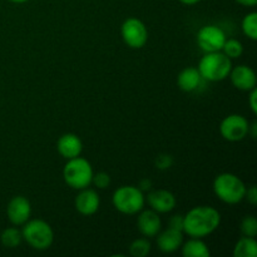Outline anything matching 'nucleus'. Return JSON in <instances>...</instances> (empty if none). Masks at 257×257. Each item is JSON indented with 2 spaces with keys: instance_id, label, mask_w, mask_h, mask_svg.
<instances>
[{
  "instance_id": "24",
  "label": "nucleus",
  "mask_w": 257,
  "mask_h": 257,
  "mask_svg": "<svg viewBox=\"0 0 257 257\" xmlns=\"http://www.w3.org/2000/svg\"><path fill=\"white\" fill-rule=\"evenodd\" d=\"M241 233L247 237H256L257 235V220L255 216H246L241 221Z\"/></svg>"
},
{
  "instance_id": "27",
  "label": "nucleus",
  "mask_w": 257,
  "mask_h": 257,
  "mask_svg": "<svg viewBox=\"0 0 257 257\" xmlns=\"http://www.w3.org/2000/svg\"><path fill=\"white\" fill-rule=\"evenodd\" d=\"M245 198L251 203V205H257V187L256 186H251L250 188H246Z\"/></svg>"
},
{
  "instance_id": "28",
  "label": "nucleus",
  "mask_w": 257,
  "mask_h": 257,
  "mask_svg": "<svg viewBox=\"0 0 257 257\" xmlns=\"http://www.w3.org/2000/svg\"><path fill=\"white\" fill-rule=\"evenodd\" d=\"M170 227L176 228V230H180L183 232V216L181 215L172 216L170 220Z\"/></svg>"
},
{
  "instance_id": "17",
  "label": "nucleus",
  "mask_w": 257,
  "mask_h": 257,
  "mask_svg": "<svg viewBox=\"0 0 257 257\" xmlns=\"http://www.w3.org/2000/svg\"><path fill=\"white\" fill-rule=\"evenodd\" d=\"M201 82H202V77L197 68L193 67L185 68L177 77V84L180 89L187 93L197 89L201 85Z\"/></svg>"
},
{
  "instance_id": "12",
  "label": "nucleus",
  "mask_w": 257,
  "mask_h": 257,
  "mask_svg": "<svg viewBox=\"0 0 257 257\" xmlns=\"http://www.w3.org/2000/svg\"><path fill=\"white\" fill-rule=\"evenodd\" d=\"M80 192L78 193L75 197L74 206L75 210L83 216H92L99 210L100 198L97 191L92 190V188H83L79 190Z\"/></svg>"
},
{
  "instance_id": "34",
  "label": "nucleus",
  "mask_w": 257,
  "mask_h": 257,
  "mask_svg": "<svg viewBox=\"0 0 257 257\" xmlns=\"http://www.w3.org/2000/svg\"><path fill=\"white\" fill-rule=\"evenodd\" d=\"M10 3H14V4H23V3H27L29 0H9Z\"/></svg>"
},
{
  "instance_id": "13",
  "label": "nucleus",
  "mask_w": 257,
  "mask_h": 257,
  "mask_svg": "<svg viewBox=\"0 0 257 257\" xmlns=\"http://www.w3.org/2000/svg\"><path fill=\"white\" fill-rule=\"evenodd\" d=\"M147 202L150 207L157 213H167L175 210L177 200L171 191L156 190L148 193Z\"/></svg>"
},
{
  "instance_id": "26",
  "label": "nucleus",
  "mask_w": 257,
  "mask_h": 257,
  "mask_svg": "<svg viewBox=\"0 0 257 257\" xmlns=\"http://www.w3.org/2000/svg\"><path fill=\"white\" fill-rule=\"evenodd\" d=\"M173 165V158L170 155H160L156 158V167L161 171L168 170Z\"/></svg>"
},
{
  "instance_id": "16",
  "label": "nucleus",
  "mask_w": 257,
  "mask_h": 257,
  "mask_svg": "<svg viewBox=\"0 0 257 257\" xmlns=\"http://www.w3.org/2000/svg\"><path fill=\"white\" fill-rule=\"evenodd\" d=\"M57 150L63 158L72 160L80 156L83 151V143L74 133H65L58 140Z\"/></svg>"
},
{
  "instance_id": "33",
  "label": "nucleus",
  "mask_w": 257,
  "mask_h": 257,
  "mask_svg": "<svg viewBox=\"0 0 257 257\" xmlns=\"http://www.w3.org/2000/svg\"><path fill=\"white\" fill-rule=\"evenodd\" d=\"M180 2L185 5H195L197 3H200L201 0H180Z\"/></svg>"
},
{
  "instance_id": "20",
  "label": "nucleus",
  "mask_w": 257,
  "mask_h": 257,
  "mask_svg": "<svg viewBox=\"0 0 257 257\" xmlns=\"http://www.w3.org/2000/svg\"><path fill=\"white\" fill-rule=\"evenodd\" d=\"M0 241L3 246L8 248H15L22 243L23 236L22 231L18 230L17 227H8L0 235Z\"/></svg>"
},
{
  "instance_id": "6",
  "label": "nucleus",
  "mask_w": 257,
  "mask_h": 257,
  "mask_svg": "<svg viewBox=\"0 0 257 257\" xmlns=\"http://www.w3.org/2000/svg\"><path fill=\"white\" fill-rule=\"evenodd\" d=\"M93 167L85 158L78 157L68 160L63 168V178L69 187L74 190H83L89 187L93 178Z\"/></svg>"
},
{
  "instance_id": "32",
  "label": "nucleus",
  "mask_w": 257,
  "mask_h": 257,
  "mask_svg": "<svg viewBox=\"0 0 257 257\" xmlns=\"http://www.w3.org/2000/svg\"><path fill=\"white\" fill-rule=\"evenodd\" d=\"M151 186H152V182H151L150 180H143L142 182H141L140 185V188L142 191H146V190H150Z\"/></svg>"
},
{
  "instance_id": "1",
  "label": "nucleus",
  "mask_w": 257,
  "mask_h": 257,
  "mask_svg": "<svg viewBox=\"0 0 257 257\" xmlns=\"http://www.w3.org/2000/svg\"><path fill=\"white\" fill-rule=\"evenodd\" d=\"M221 215L212 206H197L183 216V233L190 237L202 238L218 228Z\"/></svg>"
},
{
  "instance_id": "19",
  "label": "nucleus",
  "mask_w": 257,
  "mask_h": 257,
  "mask_svg": "<svg viewBox=\"0 0 257 257\" xmlns=\"http://www.w3.org/2000/svg\"><path fill=\"white\" fill-rule=\"evenodd\" d=\"M235 257H256L257 256V242L255 237L243 236L236 242L233 247Z\"/></svg>"
},
{
  "instance_id": "4",
  "label": "nucleus",
  "mask_w": 257,
  "mask_h": 257,
  "mask_svg": "<svg viewBox=\"0 0 257 257\" xmlns=\"http://www.w3.org/2000/svg\"><path fill=\"white\" fill-rule=\"evenodd\" d=\"M22 236L30 247L38 251L48 250L54 242V231L52 226L40 218L28 220L23 225Z\"/></svg>"
},
{
  "instance_id": "7",
  "label": "nucleus",
  "mask_w": 257,
  "mask_h": 257,
  "mask_svg": "<svg viewBox=\"0 0 257 257\" xmlns=\"http://www.w3.org/2000/svg\"><path fill=\"white\" fill-rule=\"evenodd\" d=\"M122 39L132 49H141L148 40V30L145 23L137 18H128L120 28Z\"/></svg>"
},
{
  "instance_id": "23",
  "label": "nucleus",
  "mask_w": 257,
  "mask_h": 257,
  "mask_svg": "<svg viewBox=\"0 0 257 257\" xmlns=\"http://www.w3.org/2000/svg\"><path fill=\"white\" fill-rule=\"evenodd\" d=\"M151 252V243L147 238L141 237L133 241L130 246V253L133 257H146Z\"/></svg>"
},
{
  "instance_id": "25",
  "label": "nucleus",
  "mask_w": 257,
  "mask_h": 257,
  "mask_svg": "<svg viewBox=\"0 0 257 257\" xmlns=\"http://www.w3.org/2000/svg\"><path fill=\"white\" fill-rule=\"evenodd\" d=\"M92 183H94V186L100 190H104V188L109 187L110 185V176L107 172H98L93 173Z\"/></svg>"
},
{
  "instance_id": "29",
  "label": "nucleus",
  "mask_w": 257,
  "mask_h": 257,
  "mask_svg": "<svg viewBox=\"0 0 257 257\" xmlns=\"http://www.w3.org/2000/svg\"><path fill=\"white\" fill-rule=\"evenodd\" d=\"M248 104H250L251 110H252L253 114L257 113V89L253 88V89L250 90V94H248Z\"/></svg>"
},
{
  "instance_id": "18",
  "label": "nucleus",
  "mask_w": 257,
  "mask_h": 257,
  "mask_svg": "<svg viewBox=\"0 0 257 257\" xmlns=\"http://www.w3.org/2000/svg\"><path fill=\"white\" fill-rule=\"evenodd\" d=\"M181 251L185 257H210L211 251L201 238L191 237L181 246Z\"/></svg>"
},
{
  "instance_id": "3",
  "label": "nucleus",
  "mask_w": 257,
  "mask_h": 257,
  "mask_svg": "<svg viewBox=\"0 0 257 257\" xmlns=\"http://www.w3.org/2000/svg\"><path fill=\"white\" fill-rule=\"evenodd\" d=\"M246 188L243 181L233 173H221L213 181V192L227 205L240 203L245 198Z\"/></svg>"
},
{
  "instance_id": "9",
  "label": "nucleus",
  "mask_w": 257,
  "mask_h": 257,
  "mask_svg": "<svg viewBox=\"0 0 257 257\" xmlns=\"http://www.w3.org/2000/svg\"><path fill=\"white\" fill-rule=\"evenodd\" d=\"M250 123L243 115L230 114L222 119L220 133L228 142H240L248 135Z\"/></svg>"
},
{
  "instance_id": "21",
  "label": "nucleus",
  "mask_w": 257,
  "mask_h": 257,
  "mask_svg": "<svg viewBox=\"0 0 257 257\" xmlns=\"http://www.w3.org/2000/svg\"><path fill=\"white\" fill-rule=\"evenodd\" d=\"M241 28H242L243 34L251 40L257 39V13L251 12L242 19L241 23Z\"/></svg>"
},
{
  "instance_id": "2",
  "label": "nucleus",
  "mask_w": 257,
  "mask_h": 257,
  "mask_svg": "<svg viewBox=\"0 0 257 257\" xmlns=\"http://www.w3.org/2000/svg\"><path fill=\"white\" fill-rule=\"evenodd\" d=\"M202 79L208 82H221L226 79L232 69V62L222 52L205 53L197 67Z\"/></svg>"
},
{
  "instance_id": "8",
  "label": "nucleus",
  "mask_w": 257,
  "mask_h": 257,
  "mask_svg": "<svg viewBox=\"0 0 257 257\" xmlns=\"http://www.w3.org/2000/svg\"><path fill=\"white\" fill-rule=\"evenodd\" d=\"M226 39L227 37H226L225 32L220 27L212 24L201 28L196 37L198 47L205 53L221 52Z\"/></svg>"
},
{
  "instance_id": "15",
  "label": "nucleus",
  "mask_w": 257,
  "mask_h": 257,
  "mask_svg": "<svg viewBox=\"0 0 257 257\" xmlns=\"http://www.w3.org/2000/svg\"><path fill=\"white\" fill-rule=\"evenodd\" d=\"M183 243V232L176 228L168 227L167 230L158 232L157 246L162 252L172 253L181 248Z\"/></svg>"
},
{
  "instance_id": "14",
  "label": "nucleus",
  "mask_w": 257,
  "mask_h": 257,
  "mask_svg": "<svg viewBox=\"0 0 257 257\" xmlns=\"http://www.w3.org/2000/svg\"><path fill=\"white\" fill-rule=\"evenodd\" d=\"M137 227L145 237H155L162 228V221L156 211L142 210L137 218Z\"/></svg>"
},
{
  "instance_id": "11",
  "label": "nucleus",
  "mask_w": 257,
  "mask_h": 257,
  "mask_svg": "<svg viewBox=\"0 0 257 257\" xmlns=\"http://www.w3.org/2000/svg\"><path fill=\"white\" fill-rule=\"evenodd\" d=\"M231 83L233 87L237 89L243 90V92H250L251 89L256 88L257 77L255 70L248 65H237V67L232 68L228 74Z\"/></svg>"
},
{
  "instance_id": "10",
  "label": "nucleus",
  "mask_w": 257,
  "mask_h": 257,
  "mask_svg": "<svg viewBox=\"0 0 257 257\" xmlns=\"http://www.w3.org/2000/svg\"><path fill=\"white\" fill-rule=\"evenodd\" d=\"M32 215V205L24 196H15L9 201L7 207V216L14 226H23Z\"/></svg>"
},
{
  "instance_id": "30",
  "label": "nucleus",
  "mask_w": 257,
  "mask_h": 257,
  "mask_svg": "<svg viewBox=\"0 0 257 257\" xmlns=\"http://www.w3.org/2000/svg\"><path fill=\"white\" fill-rule=\"evenodd\" d=\"M235 2L242 7H255L257 4V0H235Z\"/></svg>"
},
{
  "instance_id": "31",
  "label": "nucleus",
  "mask_w": 257,
  "mask_h": 257,
  "mask_svg": "<svg viewBox=\"0 0 257 257\" xmlns=\"http://www.w3.org/2000/svg\"><path fill=\"white\" fill-rule=\"evenodd\" d=\"M248 135H251V137L252 138H256L257 136V123L253 122L252 124H250V127H248Z\"/></svg>"
},
{
  "instance_id": "5",
  "label": "nucleus",
  "mask_w": 257,
  "mask_h": 257,
  "mask_svg": "<svg viewBox=\"0 0 257 257\" xmlns=\"http://www.w3.org/2000/svg\"><path fill=\"white\" fill-rule=\"evenodd\" d=\"M113 206L124 215H136L145 208L146 197L137 186H120L112 196Z\"/></svg>"
},
{
  "instance_id": "22",
  "label": "nucleus",
  "mask_w": 257,
  "mask_h": 257,
  "mask_svg": "<svg viewBox=\"0 0 257 257\" xmlns=\"http://www.w3.org/2000/svg\"><path fill=\"white\" fill-rule=\"evenodd\" d=\"M221 52L225 55H227L230 59H237V58H240L242 55L243 45L237 39H226Z\"/></svg>"
}]
</instances>
